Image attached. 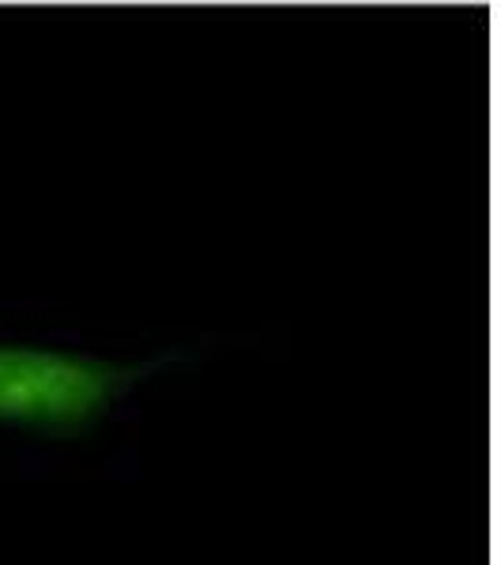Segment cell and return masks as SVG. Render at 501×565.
<instances>
[{
  "instance_id": "6da1fadb",
  "label": "cell",
  "mask_w": 501,
  "mask_h": 565,
  "mask_svg": "<svg viewBox=\"0 0 501 565\" xmlns=\"http://www.w3.org/2000/svg\"><path fill=\"white\" fill-rule=\"evenodd\" d=\"M181 354L151 362H106L45 348H0V423L53 437H79L125 392L143 385Z\"/></svg>"
}]
</instances>
